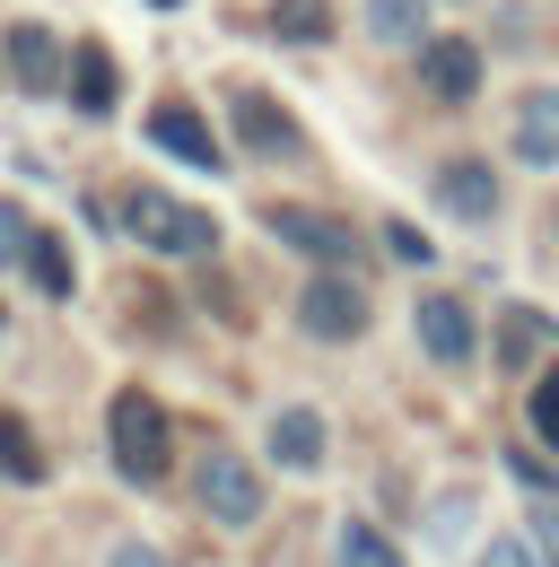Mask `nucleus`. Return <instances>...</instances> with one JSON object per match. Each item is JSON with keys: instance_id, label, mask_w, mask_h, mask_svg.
<instances>
[{"instance_id": "f257e3e1", "label": "nucleus", "mask_w": 559, "mask_h": 567, "mask_svg": "<svg viewBox=\"0 0 559 567\" xmlns=\"http://www.w3.org/2000/svg\"><path fill=\"white\" fill-rule=\"evenodd\" d=\"M105 445H114V472H123L132 489H157V481H166L175 436H166V411H157L149 393H114V411H105Z\"/></svg>"}, {"instance_id": "f03ea898", "label": "nucleus", "mask_w": 559, "mask_h": 567, "mask_svg": "<svg viewBox=\"0 0 559 567\" xmlns=\"http://www.w3.org/2000/svg\"><path fill=\"white\" fill-rule=\"evenodd\" d=\"M123 227H132L149 254H184V262H202L210 245H218V227H210L193 202H175V193H123Z\"/></svg>"}, {"instance_id": "7ed1b4c3", "label": "nucleus", "mask_w": 559, "mask_h": 567, "mask_svg": "<svg viewBox=\"0 0 559 567\" xmlns=\"http://www.w3.org/2000/svg\"><path fill=\"white\" fill-rule=\"evenodd\" d=\"M193 497H202L210 524H254V515H263V481H254V463H236L227 445H210L202 463H193Z\"/></svg>"}, {"instance_id": "20e7f679", "label": "nucleus", "mask_w": 559, "mask_h": 567, "mask_svg": "<svg viewBox=\"0 0 559 567\" xmlns=\"http://www.w3.org/2000/svg\"><path fill=\"white\" fill-rule=\"evenodd\" d=\"M297 323H306L315 341H358V332H367V288L349 280V271L306 280V297H297Z\"/></svg>"}, {"instance_id": "39448f33", "label": "nucleus", "mask_w": 559, "mask_h": 567, "mask_svg": "<svg viewBox=\"0 0 559 567\" xmlns=\"http://www.w3.org/2000/svg\"><path fill=\"white\" fill-rule=\"evenodd\" d=\"M263 227H272L280 245L315 254L324 271H349V262H358V236H349L342 218H324V210H297V202H272V210H263Z\"/></svg>"}, {"instance_id": "423d86ee", "label": "nucleus", "mask_w": 559, "mask_h": 567, "mask_svg": "<svg viewBox=\"0 0 559 567\" xmlns=\"http://www.w3.org/2000/svg\"><path fill=\"white\" fill-rule=\"evenodd\" d=\"M227 123H236V132H245V148H254V157H297V123H288V105H272V96H263V87H236V96H227Z\"/></svg>"}, {"instance_id": "0eeeda50", "label": "nucleus", "mask_w": 559, "mask_h": 567, "mask_svg": "<svg viewBox=\"0 0 559 567\" xmlns=\"http://www.w3.org/2000/svg\"><path fill=\"white\" fill-rule=\"evenodd\" d=\"M411 332H419V350L437 358V367H464V358H472V341H481V332H472V306H464V297H419Z\"/></svg>"}, {"instance_id": "6e6552de", "label": "nucleus", "mask_w": 559, "mask_h": 567, "mask_svg": "<svg viewBox=\"0 0 559 567\" xmlns=\"http://www.w3.org/2000/svg\"><path fill=\"white\" fill-rule=\"evenodd\" d=\"M9 79L27 87V96H53V87H70V53L27 18V27H9Z\"/></svg>"}, {"instance_id": "1a4fd4ad", "label": "nucleus", "mask_w": 559, "mask_h": 567, "mask_svg": "<svg viewBox=\"0 0 559 567\" xmlns=\"http://www.w3.org/2000/svg\"><path fill=\"white\" fill-rule=\"evenodd\" d=\"M149 141L166 148V157H184V166H202V175L227 166V148L202 132V114H193V105H175V96H166V105H149Z\"/></svg>"}, {"instance_id": "9d476101", "label": "nucleus", "mask_w": 559, "mask_h": 567, "mask_svg": "<svg viewBox=\"0 0 559 567\" xmlns=\"http://www.w3.org/2000/svg\"><path fill=\"white\" fill-rule=\"evenodd\" d=\"M419 79H428V96L464 105V96L481 87V53H472L464 35H428V44H419Z\"/></svg>"}, {"instance_id": "9b49d317", "label": "nucleus", "mask_w": 559, "mask_h": 567, "mask_svg": "<svg viewBox=\"0 0 559 567\" xmlns=\"http://www.w3.org/2000/svg\"><path fill=\"white\" fill-rule=\"evenodd\" d=\"M437 202L455 218H489L498 210V175H489L481 157H446V166H437Z\"/></svg>"}, {"instance_id": "f8f14e48", "label": "nucleus", "mask_w": 559, "mask_h": 567, "mask_svg": "<svg viewBox=\"0 0 559 567\" xmlns=\"http://www.w3.org/2000/svg\"><path fill=\"white\" fill-rule=\"evenodd\" d=\"M516 157L525 166H559V87H533L516 105Z\"/></svg>"}, {"instance_id": "ddd939ff", "label": "nucleus", "mask_w": 559, "mask_h": 567, "mask_svg": "<svg viewBox=\"0 0 559 567\" xmlns=\"http://www.w3.org/2000/svg\"><path fill=\"white\" fill-rule=\"evenodd\" d=\"M114 96H123L114 53H105V44H79V53H70V105H79V114H114Z\"/></svg>"}, {"instance_id": "4468645a", "label": "nucleus", "mask_w": 559, "mask_h": 567, "mask_svg": "<svg viewBox=\"0 0 559 567\" xmlns=\"http://www.w3.org/2000/svg\"><path fill=\"white\" fill-rule=\"evenodd\" d=\"M272 463L315 472V463H324V420H315V411H272Z\"/></svg>"}, {"instance_id": "2eb2a0df", "label": "nucleus", "mask_w": 559, "mask_h": 567, "mask_svg": "<svg viewBox=\"0 0 559 567\" xmlns=\"http://www.w3.org/2000/svg\"><path fill=\"white\" fill-rule=\"evenodd\" d=\"M542 341H551V323H542L533 306H516V315L498 323V367H533V358H542Z\"/></svg>"}, {"instance_id": "dca6fc26", "label": "nucleus", "mask_w": 559, "mask_h": 567, "mask_svg": "<svg viewBox=\"0 0 559 567\" xmlns=\"http://www.w3.org/2000/svg\"><path fill=\"white\" fill-rule=\"evenodd\" d=\"M0 472H9V481H27V489L44 481V445L18 427V411H0Z\"/></svg>"}, {"instance_id": "f3484780", "label": "nucleus", "mask_w": 559, "mask_h": 567, "mask_svg": "<svg viewBox=\"0 0 559 567\" xmlns=\"http://www.w3.org/2000/svg\"><path fill=\"white\" fill-rule=\"evenodd\" d=\"M272 27L288 35V44H324V35H333V9H324V0H280Z\"/></svg>"}, {"instance_id": "a211bd4d", "label": "nucleus", "mask_w": 559, "mask_h": 567, "mask_svg": "<svg viewBox=\"0 0 559 567\" xmlns=\"http://www.w3.org/2000/svg\"><path fill=\"white\" fill-rule=\"evenodd\" d=\"M342 567H411L376 524H342Z\"/></svg>"}, {"instance_id": "6ab92c4d", "label": "nucleus", "mask_w": 559, "mask_h": 567, "mask_svg": "<svg viewBox=\"0 0 559 567\" xmlns=\"http://www.w3.org/2000/svg\"><path fill=\"white\" fill-rule=\"evenodd\" d=\"M367 27L385 44H419V0H367Z\"/></svg>"}, {"instance_id": "aec40b11", "label": "nucleus", "mask_w": 559, "mask_h": 567, "mask_svg": "<svg viewBox=\"0 0 559 567\" xmlns=\"http://www.w3.org/2000/svg\"><path fill=\"white\" fill-rule=\"evenodd\" d=\"M27 262H35V288H44V297H70V254H62V236H35V245H27Z\"/></svg>"}, {"instance_id": "412c9836", "label": "nucleus", "mask_w": 559, "mask_h": 567, "mask_svg": "<svg viewBox=\"0 0 559 567\" xmlns=\"http://www.w3.org/2000/svg\"><path fill=\"white\" fill-rule=\"evenodd\" d=\"M27 245H35L27 210H18V202H0V271H9V262H27Z\"/></svg>"}, {"instance_id": "4be33fe9", "label": "nucleus", "mask_w": 559, "mask_h": 567, "mask_svg": "<svg viewBox=\"0 0 559 567\" xmlns=\"http://www.w3.org/2000/svg\"><path fill=\"white\" fill-rule=\"evenodd\" d=\"M533 436L559 445V367H542V384H533Z\"/></svg>"}, {"instance_id": "5701e85b", "label": "nucleus", "mask_w": 559, "mask_h": 567, "mask_svg": "<svg viewBox=\"0 0 559 567\" xmlns=\"http://www.w3.org/2000/svg\"><path fill=\"white\" fill-rule=\"evenodd\" d=\"M525 542H533V567H559V506L551 497L533 506V533H525Z\"/></svg>"}, {"instance_id": "b1692460", "label": "nucleus", "mask_w": 559, "mask_h": 567, "mask_svg": "<svg viewBox=\"0 0 559 567\" xmlns=\"http://www.w3.org/2000/svg\"><path fill=\"white\" fill-rule=\"evenodd\" d=\"M472 567H533V542H507V533H489Z\"/></svg>"}, {"instance_id": "393cba45", "label": "nucleus", "mask_w": 559, "mask_h": 567, "mask_svg": "<svg viewBox=\"0 0 559 567\" xmlns=\"http://www.w3.org/2000/svg\"><path fill=\"white\" fill-rule=\"evenodd\" d=\"M385 245H394L403 262H428V236H419V227H385Z\"/></svg>"}, {"instance_id": "a878e982", "label": "nucleus", "mask_w": 559, "mask_h": 567, "mask_svg": "<svg viewBox=\"0 0 559 567\" xmlns=\"http://www.w3.org/2000/svg\"><path fill=\"white\" fill-rule=\"evenodd\" d=\"M507 472H516V481H525V489H551V472H542V463H533V454H525V445H516V454H507Z\"/></svg>"}, {"instance_id": "bb28decb", "label": "nucleus", "mask_w": 559, "mask_h": 567, "mask_svg": "<svg viewBox=\"0 0 559 567\" xmlns=\"http://www.w3.org/2000/svg\"><path fill=\"white\" fill-rule=\"evenodd\" d=\"M114 567H175V559H157L149 542H123V550H114Z\"/></svg>"}, {"instance_id": "cd10ccee", "label": "nucleus", "mask_w": 559, "mask_h": 567, "mask_svg": "<svg viewBox=\"0 0 559 567\" xmlns=\"http://www.w3.org/2000/svg\"><path fill=\"white\" fill-rule=\"evenodd\" d=\"M157 9H175V0H157Z\"/></svg>"}, {"instance_id": "c85d7f7f", "label": "nucleus", "mask_w": 559, "mask_h": 567, "mask_svg": "<svg viewBox=\"0 0 559 567\" xmlns=\"http://www.w3.org/2000/svg\"><path fill=\"white\" fill-rule=\"evenodd\" d=\"M0 323H9V315H0Z\"/></svg>"}]
</instances>
